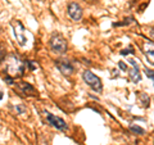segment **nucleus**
Segmentation results:
<instances>
[{
	"label": "nucleus",
	"mask_w": 154,
	"mask_h": 145,
	"mask_svg": "<svg viewBox=\"0 0 154 145\" xmlns=\"http://www.w3.org/2000/svg\"><path fill=\"white\" fill-rule=\"evenodd\" d=\"M50 49L55 54H64L68 49V42L60 33H54L50 39Z\"/></svg>",
	"instance_id": "1"
},
{
	"label": "nucleus",
	"mask_w": 154,
	"mask_h": 145,
	"mask_svg": "<svg viewBox=\"0 0 154 145\" xmlns=\"http://www.w3.org/2000/svg\"><path fill=\"white\" fill-rule=\"evenodd\" d=\"M82 79L85 81V84L88 86H90V88L94 91H96V93H102L103 91L102 80H100L98 76H95L91 71H85L82 73Z\"/></svg>",
	"instance_id": "2"
},
{
	"label": "nucleus",
	"mask_w": 154,
	"mask_h": 145,
	"mask_svg": "<svg viewBox=\"0 0 154 145\" xmlns=\"http://www.w3.org/2000/svg\"><path fill=\"white\" fill-rule=\"evenodd\" d=\"M11 25L13 27V32H14V37H16L17 42L21 46H26L27 44V36H26V28L23 27V25L19 21H12Z\"/></svg>",
	"instance_id": "3"
},
{
	"label": "nucleus",
	"mask_w": 154,
	"mask_h": 145,
	"mask_svg": "<svg viewBox=\"0 0 154 145\" xmlns=\"http://www.w3.org/2000/svg\"><path fill=\"white\" fill-rule=\"evenodd\" d=\"M8 72L12 76H22L23 72H25V64L16 55H12L11 60L8 63Z\"/></svg>",
	"instance_id": "4"
},
{
	"label": "nucleus",
	"mask_w": 154,
	"mask_h": 145,
	"mask_svg": "<svg viewBox=\"0 0 154 145\" xmlns=\"http://www.w3.org/2000/svg\"><path fill=\"white\" fill-rule=\"evenodd\" d=\"M45 114H46V119L49 121V123L53 127H55L57 130H60V131H64L67 128V123H66L64 119H62L60 117H57V116L51 114L49 112H46Z\"/></svg>",
	"instance_id": "5"
},
{
	"label": "nucleus",
	"mask_w": 154,
	"mask_h": 145,
	"mask_svg": "<svg viewBox=\"0 0 154 145\" xmlns=\"http://www.w3.org/2000/svg\"><path fill=\"white\" fill-rule=\"evenodd\" d=\"M68 16L72 21H75V22L81 21V18H82V8H81L77 3H69Z\"/></svg>",
	"instance_id": "6"
},
{
	"label": "nucleus",
	"mask_w": 154,
	"mask_h": 145,
	"mask_svg": "<svg viewBox=\"0 0 154 145\" xmlns=\"http://www.w3.org/2000/svg\"><path fill=\"white\" fill-rule=\"evenodd\" d=\"M128 63L132 66V69L128 71V77L134 84H137L139 81L141 80V75H140V68H139V64L135 59H128Z\"/></svg>",
	"instance_id": "7"
},
{
	"label": "nucleus",
	"mask_w": 154,
	"mask_h": 145,
	"mask_svg": "<svg viewBox=\"0 0 154 145\" xmlns=\"http://www.w3.org/2000/svg\"><path fill=\"white\" fill-rule=\"evenodd\" d=\"M55 66H57V68L60 71V73H63L64 76H71L75 71L73 66H72L71 63H68V62L58 60V62H55Z\"/></svg>",
	"instance_id": "8"
},
{
	"label": "nucleus",
	"mask_w": 154,
	"mask_h": 145,
	"mask_svg": "<svg viewBox=\"0 0 154 145\" xmlns=\"http://www.w3.org/2000/svg\"><path fill=\"white\" fill-rule=\"evenodd\" d=\"M18 88L21 89L25 94H30V95L35 94V88H33L31 84H27V82H19V84H18Z\"/></svg>",
	"instance_id": "9"
},
{
	"label": "nucleus",
	"mask_w": 154,
	"mask_h": 145,
	"mask_svg": "<svg viewBox=\"0 0 154 145\" xmlns=\"http://www.w3.org/2000/svg\"><path fill=\"white\" fill-rule=\"evenodd\" d=\"M139 99L141 100V103H143V105L145 108H148L149 107V103H150V98L146 95V94H144V93H141L140 95H139Z\"/></svg>",
	"instance_id": "10"
},
{
	"label": "nucleus",
	"mask_w": 154,
	"mask_h": 145,
	"mask_svg": "<svg viewBox=\"0 0 154 145\" xmlns=\"http://www.w3.org/2000/svg\"><path fill=\"white\" fill-rule=\"evenodd\" d=\"M130 130H131L132 132L137 134V135H139V134H140V135H144V134H145V131H144V128L136 126V125H131V126H130Z\"/></svg>",
	"instance_id": "11"
},
{
	"label": "nucleus",
	"mask_w": 154,
	"mask_h": 145,
	"mask_svg": "<svg viewBox=\"0 0 154 145\" xmlns=\"http://www.w3.org/2000/svg\"><path fill=\"white\" fill-rule=\"evenodd\" d=\"M14 109H16V112L18 114H25L26 113V107H23L22 104H17L16 107H14Z\"/></svg>",
	"instance_id": "12"
},
{
	"label": "nucleus",
	"mask_w": 154,
	"mask_h": 145,
	"mask_svg": "<svg viewBox=\"0 0 154 145\" xmlns=\"http://www.w3.org/2000/svg\"><path fill=\"white\" fill-rule=\"evenodd\" d=\"M4 58H5V49L3 46H0V63L4 60Z\"/></svg>",
	"instance_id": "13"
},
{
	"label": "nucleus",
	"mask_w": 154,
	"mask_h": 145,
	"mask_svg": "<svg viewBox=\"0 0 154 145\" xmlns=\"http://www.w3.org/2000/svg\"><path fill=\"white\" fill-rule=\"evenodd\" d=\"M145 73H146V76H148L150 80H153V79H154V75H153V71H152V69L145 68Z\"/></svg>",
	"instance_id": "14"
},
{
	"label": "nucleus",
	"mask_w": 154,
	"mask_h": 145,
	"mask_svg": "<svg viewBox=\"0 0 154 145\" xmlns=\"http://www.w3.org/2000/svg\"><path fill=\"white\" fill-rule=\"evenodd\" d=\"M132 53H134V49H131V48H130V50H128V49L122 50L121 54H122V55H127V54H132Z\"/></svg>",
	"instance_id": "15"
},
{
	"label": "nucleus",
	"mask_w": 154,
	"mask_h": 145,
	"mask_svg": "<svg viewBox=\"0 0 154 145\" xmlns=\"http://www.w3.org/2000/svg\"><path fill=\"white\" fill-rule=\"evenodd\" d=\"M118 66H119V68H121L122 71H126L127 69V67H126V64H125V62H118Z\"/></svg>",
	"instance_id": "16"
},
{
	"label": "nucleus",
	"mask_w": 154,
	"mask_h": 145,
	"mask_svg": "<svg viewBox=\"0 0 154 145\" xmlns=\"http://www.w3.org/2000/svg\"><path fill=\"white\" fill-rule=\"evenodd\" d=\"M5 81L8 82V85H13V82H14L12 77H9V76H7V77H5Z\"/></svg>",
	"instance_id": "17"
},
{
	"label": "nucleus",
	"mask_w": 154,
	"mask_h": 145,
	"mask_svg": "<svg viewBox=\"0 0 154 145\" xmlns=\"http://www.w3.org/2000/svg\"><path fill=\"white\" fill-rule=\"evenodd\" d=\"M28 66H30V68L31 69H36V66H35V62H28L27 63Z\"/></svg>",
	"instance_id": "18"
},
{
	"label": "nucleus",
	"mask_w": 154,
	"mask_h": 145,
	"mask_svg": "<svg viewBox=\"0 0 154 145\" xmlns=\"http://www.w3.org/2000/svg\"><path fill=\"white\" fill-rule=\"evenodd\" d=\"M38 145H48V141H45V140H44V141H42V143H40Z\"/></svg>",
	"instance_id": "19"
},
{
	"label": "nucleus",
	"mask_w": 154,
	"mask_h": 145,
	"mask_svg": "<svg viewBox=\"0 0 154 145\" xmlns=\"http://www.w3.org/2000/svg\"><path fill=\"white\" fill-rule=\"evenodd\" d=\"M2 98H3V94H2V93H0V99H2Z\"/></svg>",
	"instance_id": "20"
}]
</instances>
